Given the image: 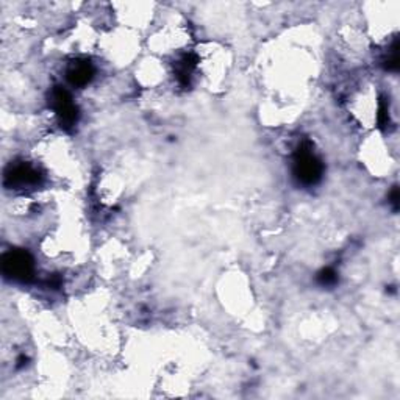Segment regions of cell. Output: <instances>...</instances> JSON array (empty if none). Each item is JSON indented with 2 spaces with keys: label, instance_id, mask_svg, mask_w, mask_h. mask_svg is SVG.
Instances as JSON below:
<instances>
[{
  "label": "cell",
  "instance_id": "4",
  "mask_svg": "<svg viewBox=\"0 0 400 400\" xmlns=\"http://www.w3.org/2000/svg\"><path fill=\"white\" fill-rule=\"evenodd\" d=\"M91 77L92 67L91 64H88L86 61H76V63H72L69 69H67V78H69L74 86L86 85Z\"/></svg>",
  "mask_w": 400,
  "mask_h": 400
},
{
  "label": "cell",
  "instance_id": "3",
  "mask_svg": "<svg viewBox=\"0 0 400 400\" xmlns=\"http://www.w3.org/2000/svg\"><path fill=\"white\" fill-rule=\"evenodd\" d=\"M296 174L301 180L313 183L321 174V166L311 152H301L296 161Z\"/></svg>",
  "mask_w": 400,
  "mask_h": 400
},
{
  "label": "cell",
  "instance_id": "2",
  "mask_svg": "<svg viewBox=\"0 0 400 400\" xmlns=\"http://www.w3.org/2000/svg\"><path fill=\"white\" fill-rule=\"evenodd\" d=\"M39 180V174L36 169H33L30 165H18L11 167L5 175V181L10 183L13 188H29L36 185Z\"/></svg>",
  "mask_w": 400,
  "mask_h": 400
},
{
  "label": "cell",
  "instance_id": "1",
  "mask_svg": "<svg viewBox=\"0 0 400 400\" xmlns=\"http://www.w3.org/2000/svg\"><path fill=\"white\" fill-rule=\"evenodd\" d=\"M4 273L11 279L25 280L33 273V261L30 255L20 250H13L4 256Z\"/></svg>",
  "mask_w": 400,
  "mask_h": 400
}]
</instances>
